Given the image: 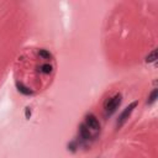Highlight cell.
Returning <instances> with one entry per match:
<instances>
[{"mask_svg":"<svg viewBox=\"0 0 158 158\" xmlns=\"http://www.w3.org/2000/svg\"><path fill=\"white\" fill-rule=\"evenodd\" d=\"M120 104H121V94H115L112 98L108 99L104 104V109H105L106 115L108 116L112 115V114L117 110V108L120 106Z\"/></svg>","mask_w":158,"mask_h":158,"instance_id":"cell-1","label":"cell"},{"mask_svg":"<svg viewBox=\"0 0 158 158\" xmlns=\"http://www.w3.org/2000/svg\"><path fill=\"white\" fill-rule=\"evenodd\" d=\"M85 126L89 128V130H93V131H99L100 130V124H99V120L96 119L95 115L93 114H88L85 116Z\"/></svg>","mask_w":158,"mask_h":158,"instance_id":"cell-2","label":"cell"},{"mask_svg":"<svg viewBox=\"0 0 158 158\" xmlns=\"http://www.w3.org/2000/svg\"><path fill=\"white\" fill-rule=\"evenodd\" d=\"M136 106H137V101H134V103H131V104L128 105V106H127L124 111H122V114H121L120 117H119V121H117V126H121V125L124 124V122L128 119L130 114L132 112V110H134Z\"/></svg>","mask_w":158,"mask_h":158,"instance_id":"cell-3","label":"cell"},{"mask_svg":"<svg viewBox=\"0 0 158 158\" xmlns=\"http://www.w3.org/2000/svg\"><path fill=\"white\" fill-rule=\"evenodd\" d=\"M79 136H80V138L84 140V141H88V140L92 138L90 130L85 126V124H82L80 126H79Z\"/></svg>","mask_w":158,"mask_h":158,"instance_id":"cell-4","label":"cell"},{"mask_svg":"<svg viewBox=\"0 0 158 158\" xmlns=\"http://www.w3.org/2000/svg\"><path fill=\"white\" fill-rule=\"evenodd\" d=\"M157 96H158V92H157V89H154L152 93H151V95L148 96V104H153L154 101H156V99H157Z\"/></svg>","mask_w":158,"mask_h":158,"instance_id":"cell-5","label":"cell"},{"mask_svg":"<svg viewBox=\"0 0 158 158\" xmlns=\"http://www.w3.org/2000/svg\"><path fill=\"white\" fill-rule=\"evenodd\" d=\"M156 59H157V51L153 49V51H152V53H151V55H148V57H147L146 61H147L148 63H151V62H154Z\"/></svg>","mask_w":158,"mask_h":158,"instance_id":"cell-6","label":"cell"},{"mask_svg":"<svg viewBox=\"0 0 158 158\" xmlns=\"http://www.w3.org/2000/svg\"><path fill=\"white\" fill-rule=\"evenodd\" d=\"M30 116H31V112H30V110H29V108H27V109H26V117L30 119Z\"/></svg>","mask_w":158,"mask_h":158,"instance_id":"cell-7","label":"cell"}]
</instances>
